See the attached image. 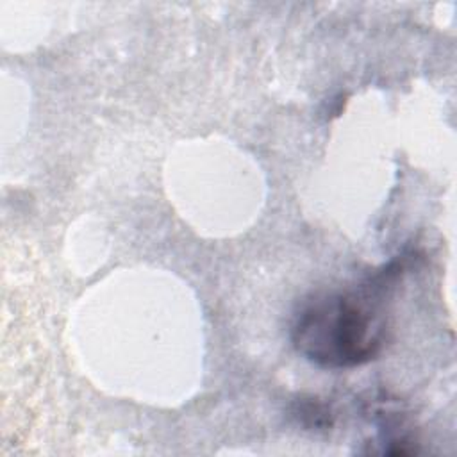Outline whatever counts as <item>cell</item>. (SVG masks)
<instances>
[{"instance_id": "1", "label": "cell", "mask_w": 457, "mask_h": 457, "mask_svg": "<svg viewBox=\"0 0 457 457\" xmlns=\"http://www.w3.org/2000/svg\"><path fill=\"white\" fill-rule=\"evenodd\" d=\"M400 270L402 264L391 262L355 287L321 291L303 300L289 328L295 350L327 370L377 359L387 339L386 296Z\"/></svg>"}, {"instance_id": "2", "label": "cell", "mask_w": 457, "mask_h": 457, "mask_svg": "<svg viewBox=\"0 0 457 457\" xmlns=\"http://www.w3.org/2000/svg\"><path fill=\"white\" fill-rule=\"evenodd\" d=\"M295 418L307 428H325L332 425V412L325 403H320L316 400L300 402L295 411Z\"/></svg>"}]
</instances>
